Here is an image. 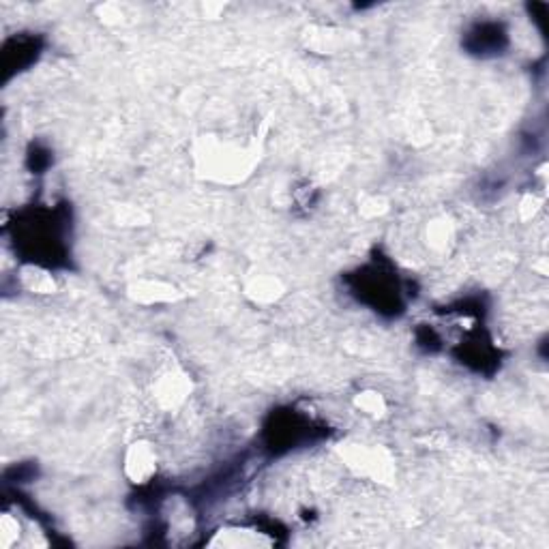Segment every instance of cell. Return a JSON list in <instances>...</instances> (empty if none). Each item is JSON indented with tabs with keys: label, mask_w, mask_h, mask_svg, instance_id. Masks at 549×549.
<instances>
[{
	"label": "cell",
	"mask_w": 549,
	"mask_h": 549,
	"mask_svg": "<svg viewBox=\"0 0 549 549\" xmlns=\"http://www.w3.org/2000/svg\"><path fill=\"white\" fill-rule=\"evenodd\" d=\"M155 470H157V457L153 449L144 445V442L131 445L125 455V474L131 479V483H148Z\"/></svg>",
	"instance_id": "1"
},
{
	"label": "cell",
	"mask_w": 549,
	"mask_h": 549,
	"mask_svg": "<svg viewBox=\"0 0 549 549\" xmlns=\"http://www.w3.org/2000/svg\"><path fill=\"white\" fill-rule=\"evenodd\" d=\"M20 522H17L13 515L5 513L3 519H0V537H3V545L11 547L17 539H20Z\"/></svg>",
	"instance_id": "3"
},
{
	"label": "cell",
	"mask_w": 549,
	"mask_h": 549,
	"mask_svg": "<svg viewBox=\"0 0 549 549\" xmlns=\"http://www.w3.org/2000/svg\"><path fill=\"white\" fill-rule=\"evenodd\" d=\"M357 405L369 416H382L386 410V401L380 393L376 391H365L357 397Z\"/></svg>",
	"instance_id": "2"
}]
</instances>
